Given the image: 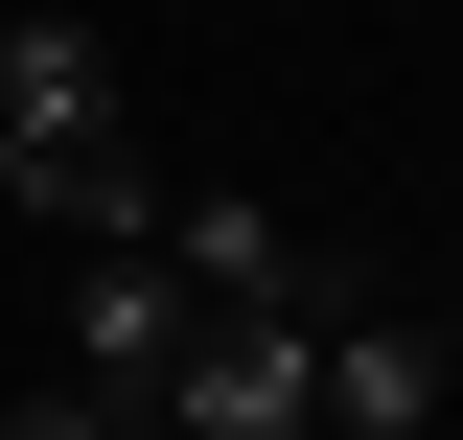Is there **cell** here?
Listing matches in <instances>:
<instances>
[{"label": "cell", "mask_w": 463, "mask_h": 440, "mask_svg": "<svg viewBox=\"0 0 463 440\" xmlns=\"http://www.w3.org/2000/svg\"><path fill=\"white\" fill-rule=\"evenodd\" d=\"M185 348H209V301H185L163 255H70V394H116V417H163Z\"/></svg>", "instance_id": "cell-1"}, {"label": "cell", "mask_w": 463, "mask_h": 440, "mask_svg": "<svg viewBox=\"0 0 463 440\" xmlns=\"http://www.w3.org/2000/svg\"><path fill=\"white\" fill-rule=\"evenodd\" d=\"M163 440H325V325H209Z\"/></svg>", "instance_id": "cell-2"}, {"label": "cell", "mask_w": 463, "mask_h": 440, "mask_svg": "<svg viewBox=\"0 0 463 440\" xmlns=\"http://www.w3.org/2000/svg\"><path fill=\"white\" fill-rule=\"evenodd\" d=\"M440 417H463L440 325H417V301H347L325 325V440H440Z\"/></svg>", "instance_id": "cell-3"}, {"label": "cell", "mask_w": 463, "mask_h": 440, "mask_svg": "<svg viewBox=\"0 0 463 440\" xmlns=\"http://www.w3.org/2000/svg\"><path fill=\"white\" fill-rule=\"evenodd\" d=\"M0 440H116V394H70V371H24V394H0Z\"/></svg>", "instance_id": "cell-4"}, {"label": "cell", "mask_w": 463, "mask_h": 440, "mask_svg": "<svg viewBox=\"0 0 463 440\" xmlns=\"http://www.w3.org/2000/svg\"><path fill=\"white\" fill-rule=\"evenodd\" d=\"M417 325H440V371H463V278H440V301H417Z\"/></svg>", "instance_id": "cell-5"}, {"label": "cell", "mask_w": 463, "mask_h": 440, "mask_svg": "<svg viewBox=\"0 0 463 440\" xmlns=\"http://www.w3.org/2000/svg\"><path fill=\"white\" fill-rule=\"evenodd\" d=\"M116 440H163V417H116Z\"/></svg>", "instance_id": "cell-6"}]
</instances>
